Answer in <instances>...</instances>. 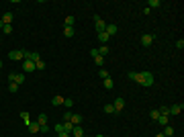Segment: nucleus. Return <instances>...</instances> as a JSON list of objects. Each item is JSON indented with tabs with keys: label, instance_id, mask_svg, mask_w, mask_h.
I'll list each match as a JSON object with an SVG mask.
<instances>
[{
	"label": "nucleus",
	"instance_id": "nucleus-25",
	"mask_svg": "<svg viewBox=\"0 0 184 137\" xmlns=\"http://www.w3.org/2000/svg\"><path fill=\"white\" fill-rule=\"evenodd\" d=\"M160 6H162L160 0H150V2H147V8H160Z\"/></svg>",
	"mask_w": 184,
	"mask_h": 137
},
{
	"label": "nucleus",
	"instance_id": "nucleus-2",
	"mask_svg": "<svg viewBox=\"0 0 184 137\" xmlns=\"http://www.w3.org/2000/svg\"><path fill=\"white\" fill-rule=\"evenodd\" d=\"M8 57H10L13 62H23V59H25V51H23V49H13V51L8 53Z\"/></svg>",
	"mask_w": 184,
	"mask_h": 137
},
{
	"label": "nucleus",
	"instance_id": "nucleus-11",
	"mask_svg": "<svg viewBox=\"0 0 184 137\" xmlns=\"http://www.w3.org/2000/svg\"><path fill=\"white\" fill-rule=\"evenodd\" d=\"M72 137H84V129H82V125H74V129L70 133Z\"/></svg>",
	"mask_w": 184,
	"mask_h": 137
},
{
	"label": "nucleus",
	"instance_id": "nucleus-43",
	"mask_svg": "<svg viewBox=\"0 0 184 137\" xmlns=\"http://www.w3.org/2000/svg\"><path fill=\"white\" fill-rule=\"evenodd\" d=\"M0 68H2V59H0Z\"/></svg>",
	"mask_w": 184,
	"mask_h": 137
},
{
	"label": "nucleus",
	"instance_id": "nucleus-22",
	"mask_svg": "<svg viewBox=\"0 0 184 137\" xmlns=\"http://www.w3.org/2000/svg\"><path fill=\"white\" fill-rule=\"evenodd\" d=\"M51 104H53V106H60V104H63V96H53V98H51Z\"/></svg>",
	"mask_w": 184,
	"mask_h": 137
},
{
	"label": "nucleus",
	"instance_id": "nucleus-35",
	"mask_svg": "<svg viewBox=\"0 0 184 137\" xmlns=\"http://www.w3.org/2000/svg\"><path fill=\"white\" fill-rule=\"evenodd\" d=\"M53 131H55V135H57V133H63V125H61V123H57V125L53 127Z\"/></svg>",
	"mask_w": 184,
	"mask_h": 137
},
{
	"label": "nucleus",
	"instance_id": "nucleus-39",
	"mask_svg": "<svg viewBox=\"0 0 184 137\" xmlns=\"http://www.w3.org/2000/svg\"><path fill=\"white\" fill-rule=\"evenodd\" d=\"M41 133H49V127H47V125H41Z\"/></svg>",
	"mask_w": 184,
	"mask_h": 137
},
{
	"label": "nucleus",
	"instance_id": "nucleus-24",
	"mask_svg": "<svg viewBox=\"0 0 184 137\" xmlns=\"http://www.w3.org/2000/svg\"><path fill=\"white\" fill-rule=\"evenodd\" d=\"M37 123H39V125H47V115H45V113H41V115L37 117Z\"/></svg>",
	"mask_w": 184,
	"mask_h": 137
},
{
	"label": "nucleus",
	"instance_id": "nucleus-18",
	"mask_svg": "<svg viewBox=\"0 0 184 137\" xmlns=\"http://www.w3.org/2000/svg\"><path fill=\"white\" fill-rule=\"evenodd\" d=\"M70 123H72V125H82V115H72Z\"/></svg>",
	"mask_w": 184,
	"mask_h": 137
},
{
	"label": "nucleus",
	"instance_id": "nucleus-28",
	"mask_svg": "<svg viewBox=\"0 0 184 137\" xmlns=\"http://www.w3.org/2000/svg\"><path fill=\"white\" fill-rule=\"evenodd\" d=\"M96 51H98V55H102V57H104V55L109 53V47H106V45H100V47L96 49Z\"/></svg>",
	"mask_w": 184,
	"mask_h": 137
},
{
	"label": "nucleus",
	"instance_id": "nucleus-13",
	"mask_svg": "<svg viewBox=\"0 0 184 137\" xmlns=\"http://www.w3.org/2000/svg\"><path fill=\"white\" fill-rule=\"evenodd\" d=\"M13 19H14V14L10 13V10H8V13H4V14H2V19H0V21L4 23V25H10V23H13Z\"/></svg>",
	"mask_w": 184,
	"mask_h": 137
},
{
	"label": "nucleus",
	"instance_id": "nucleus-45",
	"mask_svg": "<svg viewBox=\"0 0 184 137\" xmlns=\"http://www.w3.org/2000/svg\"><path fill=\"white\" fill-rule=\"evenodd\" d=\"M0 43H2V39H0Z\"/></svg>",
	"mask_w": 184,
	"mask_h": 137
},
{
	"label": "nucleus",
	"instance_id": "nucleus-42",
	"mask_svg": "<svg viewBox=\"0 0 184 137\" xmlns=\"http://www.w3.org/2000/svg\"><path fill=\"white\" fill-rule=\"evenodd\" d=\"M2 27H4V23H2V21H0V29H2Z\"/></svg>",
	"mask_w": 184,
	"mask_h": 137
},
{
	"label": "nucleus",
	"instance_id": "nucleus-41",
	"mask_svg": "<svg viewBox=\"0 0 184 137\" xmlns=\"http://www.w3.org/2000/svg\"><path fill=\"white\" fill-rule=\"evenodd\" d=\"M156 137H164V133H157V135H156Z\"/></svg>",
	"mask_w": 184,
	"mask_h": 137
},
{
	"label": "nucleus",
	"instance_id": "nucleus-6",
	"mask_svg": "<svg viewBox=\"0 0 184 137\" xmlns=\"http://www.w3.org/2000/svg\"><path fill=\"white\" fill-rule=\"evenodd\" d=\"M153 39H156V35H151V33H145L141 37V45L143 47H150L151 43H153Z\"/></svg>",
	"mask_w": 184,
	"mask_h": 137
},
{
	"label": "nucleus",
	"instance_id": "nucleus-27",
	"mask_svg": "<svg viewBox=\"0 0 184 137\" xmlns=\"http://www.w3.org/2000/svg\"><path fill=\"white\" fill-rule=\"evenodd\" d=\"M20 119H23V121H25V123H31V115H29V113H27V110H23V113H20Z\"/></svg>",
	"mask_w": 184,
	"mask_h": 137
},
{
	"label": "nucleus",
	"instance_id": "nucleus-44",
	"mask_svg": "<svg viewBox=\"0 0 184 137\" xmlns=\"http://www.w3.org/2000/svg\"><path fill=\"white\" fill-rule=\"evenodd\" d=\"M96 137H104V135H96Z\"/></svg>",
	"mask_w": 184,
	"mask_h": 137
},
{
	"label": "nucleus",
	"instance_id": "nucleus-7",
	"mask_svg": "<svg viewBox=\"0 0 184 137\" xmlns=\"http://www.w3.org/2000/svg\"><path fill=\"white\" fill-rule=\"evenodd\" d=\"M117 31H119V27H117L115 23H106V29H104V33L109 35V37H115Z\"/></svg>",
	"mask_w": 184,
	"mask_h": 137
},
{
	"label": "nucleus",
	"instance_id": "nucleus-21",
	"mask_svg": "<svg viewBox=\"0 0 184 137\" xmlns=\"http://www.w3.org/2000/svg\"><path fill=\"white\" fill-rule=\"evenodd\" d=\"M8 92L16 94V92H19V84H16V82H8Z\"/></svg>",
	"mask_w": 184,
	"mask_h": 137
},
{
	"label": "nucleus",
	"instance_id": "nucleus-3",
	"mask_svg": "<svg viewBox=\"0 0 184 137\" xmlns=\"http://www.w3.org/2000/svg\"><path fill=\"white\" fill-rule=\"evenodd\" d=\"M8 82H16V84L20 86V84L25 82V74H23V72L14 74V72H13V74H8Z\"/></svg>",
	"mask_w": 184,
	"mask_h": 137
},
{
	"label": "nucleus",
	"instance_id": "nucleus-20",
	"mask_svg": "<svg viewBox=\"0 0 184 137\" xmlns=\"http://www.w3.org/2000/svg\"><path fill=\"white\" fill-rule=\"evenodd\" d=\"M160 115H166V117H170V106H168V104H162V106H160Z\"/></svg>",
	"mask_w": 184,
	"mask_h": 137
},
{
	"label": "nucleus",
	"instance_id": "nucleus-26",
	"mask_svg": "<svg viewBox=\"0 0 184 137\" xmlns=\"http://www.w3.org/2000/svg\"><path fill=\"white\" fill-rule=\"evenodd\" d=\"M102 110H104L106 115H113V113H115V106H113V104H104V106H102Z\"/></svg>",
	"mask_w": 184,
	"mask_h": 137
},
{
	"label": "nucleus",
	"instance_id": "nucleus-36",
	"mask_svg": "<svg viewBox=\"0 0 184 137\" xmlns=\"http://www.w3.org/2000/svg\"><path fill=\"white\" fill-rule=\"evenodd\" d=\"M63 104H66V109H70V106H74V100L72 98H63Z\"/></svg>",
	"mask_w": 184,
	"mask_h": 137
},
{
	"label": "nucleus",
	"instance_id": "nucleus-10",
	"mask_svg": "<svg viewBox=\"0 0 184 137\" xmlns=\"http://www.w3.org/2000/svg\"><path fill=\"white\" fill-rule=\"evenodd\" d=\"M25 72H35V63L29 62V59H23V74Z\"/></svg>",
	"mask_w": 184,
	"mask_h": 137
},
{
	"label": "nucleus",
	"instance_id": "nucleus-33",
	"mask_svg": "<svg viewBox=\"0 0 184 137\" xmlns=\"http://www.w3.org/2000/svg\"><path fill=\"white\" fill-rule=\"evenodd\" d=\"M35 70H45V62H43V59L35 62Z\"/></svg>",
	"mask_w": 184,
	"mask_h": 137
},
{
	"label": "nucleus",
	"instance_id": "nucleus-1",
	"mask_svg": "<svg viewBox=\"0 0 184 137\" xmlns=\"http://www.w3.org/2000/svg\"><path fill=\"white\" fill-rule=\"evenodd\" d=\"M129 80L137 82L139 86H143V88L153 86V74H151V72H129Z\"/></svg>",
	"mask_w": 184,
	"mask_h": 137
},
{
	"label": "nucleus",
	"instance_id": "nucleus-29",
	"mask_svg": "<svg viewBox=\"0 0 184 137\" xmlns=\"http://www.w3.org/2000/svg\"><path fill=\"white\" fill-rule=\"evenodd\" d=\"M63 125V131H66V133H72V129H74V125L70 123V121H66V123H61Z\"/></svg>",
	"mask_w": 184,
	"mask_h": 137
},
{
	"label": "nucleus",
	"instance_id": "nucleus-32",
	"mask_svg": "<svg viewBox=\"0 0 184 137\" xmlns=\"http://www.w3.org/2000/svg\"><path fill=\"white\" fill-rule=\"evenodd\" d=\"M2 33L10 35V33H13V25H4V27H2Z\"/></svg>",
	"mask_w": 184,
	"mask_h": 137
},
{
	"label": "nucleus",
	"instance_id": "nucleus-17",
	"mask_svg": "<svg viewBox=\"0 0 184 137\" xmlns=\"http://www.w3.org/2000/svg\"><path fill=\"white\" fill-rule=\"evenodd\" d=\"M156 123H160V125H164V127H166V125H170V119H168L166 115H160V117H157V121H156Z\"/></svg>",
	"mask_w": 184,
	"mask_h": 137
},
{
	"label": "nucleus",
	"instance_id": "nucleus-16",
	"mask_svg": "<svg viewBox=\"0 0 184 137\" xmlns=\"http://www.w3.org/2000/svg\"><path fill=\"white\" fill-rule=\"evenodd\" d=\"M63 35H66L68 39H72V37H74V35H76L74 27H63Z\"/></svg>",
	"mask_w": 184,
	"mask_h": 137
},
{
	"label": "nucleus",
	"instance_id": "nucleus-23",
	"mask_svg": "<svg viewBox=\"0 0 184 137\" xmlns=\"http://www.w3.org/2000/svg\"><path fill=\"white\" fill-rule=\"evenodd\" d=\"M162 133H164V137H172V135H174V129H172L170 125H166V127H164V131H162Z\"/></svg>",
	"mask_w": 184,
	"mask_h": 137
},
{
	"label": "nucleus",
	"instance_id": "nucleus-4",
	"mask_svg": "<svg viewBox=\"0 0 184 137\" xmlns=\"http://www.w3.org/2000/svg\"><path fill=\"white\" fill-rule=\"evenodd\" d=\"M94 27H96V33H102V31L106 29V23L102 21V19H100V16H98V14H96V16H94Z\"/></svg>",
	"mask_w": 184,
	"mask_h": 137
},
{
	"label": "nucleus",
	"instance_id": "nucleus-5",
	"mask_svg": "<svg viewBox=\"0 0 184 137\" xmlns=\"http://www.w3.org/2000/svg\"><path fill=\"white\" fill-rule=\"evenodd\" d=\"M90 55H92V59H94L96 66H98V68H102V63H104V57H102V55H98V51H96V49H90Z\"/></svg>",
	"mask_w": 184,
	"mask_h": 137
},
{
	"label": "nucleus",
	"instance_id": "nucleus-34",
	"mask_svg": "<svg viewBox=\"0 0 184 137\" xmlns=\"http://www.w3.org/2000/svg\"><path fill=\"white\" fill-rule=\"evenodd\" d=\"M98 76H100L102 80H104V78H109V72H106L104 68H100V70H98Z\"/></svg>",
	"mask_w": 184,
	"mask_h": 137
},
{
	"label": "nucleus",
	"instance_id": "nucleus-37",
	"mask_svg": "<svg viewBox=\"0 0 184 137\" xmlns=\"http://www.w3.org/2000/svg\"><path fill=\"white\" fill-rule=\"evenodd\" d=\"M72 115H74V113H70V110H66V113H63V123H66V121H70V119H72Z\"/></svg>",
	"mask_w": 184,
	"mask_h": 137
},
{
	"label": "nucleus",
	"instance_id": "nucleus-40",
	"mask_svg": "<svg viewBox=\"0 0 184 137\" xmlns=\"http://www.w3.org/2000/svg\"><path fill=\"white\" fill-rule=\"evenodd\" d=\"M57 137H72V135H70V133H66V131H63V133H57Z\"/></svg>",
	"mask_w": 184,
	"mask_h": 137
},
{
	"label": "nucleus",
	"instance_id": "nucleus-15",
	"mask_svg": "<svg viewBox=\"0 0 184 137\" xmlns=\"http://www.w3.org/2000/svg\"><path fill=\"white\" fill-rule=\"evenodd\" d=\"M98 41H100L102 45H106V43L110 41V37H109L106 33H104V31H102V33H98Z\"/></svg>",
	"mask_w": 184,
	"mask_h": 137
},
{
	"label": "nucleus",
	"instance_id": "nucleus-12",
	"mask_svg": "<svg viewBox=\"0 0 184 137\" xmlns=\"http://www.w3.org/2000/svg\"><path fill=\"white\" fill-rule=\"evenodd\" d=\"M182 110H184V104L182 103H180V104H172V106H170V115H180Z\"/></svg>",
	"mask_w": 184,
	"mask_h": 137
},
{
	"label": "nucleus",
	"instance_id": "nucleus-31",
	"mask_svg": "<svg viewBox=\"0 0 184 137\" xmlns=\"http://www.w3.org/2000/svg\"><path fill=\"white\" fill-rule=\"evenodd\" d=\"M157 117H160V110H157V109H153V110L150 113V119H151V121H157Z\"/></svg>",
	"mask_w": 184,
	"mask_h": 137
},
{
	"label": "nucleus",
	"instance_id": "nucleus-46",
	"mask_svg": "<svg viewBox=\"0 0 184 137\" xmlns=\"http://www.w3.org/2000/svg\"><path fill=\"white\" fill-rule=\"evenodd\" d=\"M172 137H174V135H172Z\"/></svg>",
	"mask_w": 184,
	"mask_h": 137
},
{
	"label": "nucleus",
	"instance_id": "nucleus-14",
	"mask_svg": "<svg viewBox=\"0 0 184 137\" xmlns=\"http://www.w3.org/2000/svg\"><path fill=\"white\" fill-rule=\"evenodd\" d=\"M27 129H29V131H31V133H33V135H35V133H39L41 125L37 123V121H33V123H29V125H27Z\"/></svg>",
	"mask_w": 184,
	"mask_h": 137
},
{
	"label": "nucleus",
	"instance_id": "nucleus-19",
	"mask_svg": "<svg viewBox=\"0 0 184 137\" xmlns=\"http://www.w3.org/2000/svg\"><path fill=\"white\" fill-rule=\"evenodd\" d=\"M76 25V19L70 14V16H66V23H63V27H74Z\"/></svg>",
	"mask_w": 184,
	"mask_h": 137
},
{
	"label": "nucleus",
	"instance_id": "nucleus-38",
	"mask_svg": "<svg viewBox=\"0 0 184 137\" xmlns=\"http://www.w3.org/2000/svg\"><path fill=\"white\" fill-rule=\"evenodd\" d=\"M176 47L178 49H184V39H178V41H176Z\"/></svg>",
	"mask_w": 184,
	"mask_h": 137
},
{
	"label": "nucleus",
	"instance_id": "nucleus-47",
	"mask_svg": "<svg viewBox=\"0 0 184 137\" xmlns=\"http://www.w3.org/2000/svg\"><path fill=\"white\" fill-rule=\"evenodd\" d=\"M55 137H57V135H55Z\"/></svg>",
	"mask_w": 184,
	"mask_h": 137
},
{
	"label": "nucleus",
	"instance_id": "nucleus-30",
	"mask_svg": "<svg viewBox=\"0 0 184 137\" xmlns=\"http://www.w3.org/2000/svg\"><path fill=\"white\" fill-rule=\"evenodd\" d=\"M102 84H104V88H113V86H115V82H113L110 78H104V80H102Z\"/></svg>",
	"mask_w": 184,
	"mask_h": 137
},
{
	"label": "nucleus",
	"instance_id": "nucleus-9",
	"mask_svg": "<svg viewBox=\"0 0 184 137\" xmlns=\"http://www.w3.org/2000/svg\"><path fill=\"white\" fill-rule=\"evenodd\" d=\"M113 106H115V113H121V110L125 109V100H123L121 96H119V98H115V103H113Z\"/></svg>",
	"mask_w": 184,
	"mask_h": 137
},
{
	"label": "nucleus",
	"instance_id": "nucleus-8",
	"mask_svg": "<svg viewBox=\"0 0 184 137\" xmlns=\"http://www.w3.org/2000/svg\"><path fill=\"white\" fill-rule=\"evenodd\" d=\"M25 59H29V62H39L41 59V55L37 53V51H25Z\"/></svg>",
	"mask_w": 184,
	"mask_h": 137
}]
</instances>
